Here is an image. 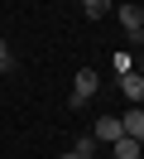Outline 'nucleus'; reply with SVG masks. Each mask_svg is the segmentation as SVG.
Listing matches in <instances>:
<instances>
[{
  "label": "nucleus",
  "instance_id": "obj_13",
  "mask_svg": "<svg viewBox=\"0 0 144 159\" xmlns=\"http://www.w3.org/2000/svg\"><path fill=\"white\" fill-rule=\"evenodd\" d=\"M139 10H144V5H139Z\"/></svg>",
  "mask_w": 144,
  "mask_h": 159
},
{
  "label": "nucleus",
  "instance_id": "obj_4",
  "mask_svg": "<svg viewBox=\"0 0 144 159\" xmlns=\"http://www.w3.org/2000/svg\"><path fill=\"white\" fill-rule=\"evenodd\" d=\"M120 130L144 145V106H130V111H125V116H120Z\"/></svg>",
  "mask_w": 144,
  "mask_h": 159
},
{
  "label": "nucleus",
  "instance_id": "obj_1",
  "mask_svg": "<svg viewBox=\"0 0 144 159\" xmlns=\"http://www.w3.org/2000/svg\"><path fill=\"white\" fill-rule=\"evenodd\" d=\"M96 87H101V77H96L91 68H82V72L72 77V97H67V101H72V106H86V101L96 97Z\"/></svg>",
  "mask_w": 144,
  "mask_h": 159
},
{
  "label": "nucleus",
  "instance_id": "obj_3",
  "mask_svg": "<svg viewBox=\"0 0 144 159\" xmlns=\"http://www.w3.org/2000/svg\"><path fill=\"white\" fill-rule=\"evenodd\" d=\"M120 135H125V130H120V116H101L91 125V140H96V145H111V140H120Z\"/></svg>",
  "mask_w": 144,
  "mask_h": 159
},
{
  "label": "nucleus",
  "instance_id": "obj_6",
  "mask_svg": "<svg viewBox=\"0 0 144 159\" xmlns=\"http://www.w3.org/2000/svg\"><path fill=\"white\" fill-rule=\"evenodd\" d=\"M120 92L134 101V106H139V101H144V77H139L134 68H130V72H120Z\"/></svg>",
  "mask_w": 144,
  "mask_h": 159
},
{
  "label": "nucleus",
  "instance_id": "obj_14",
  "mask_svg": "<svg viewBox=\"0 0 144 159\" xmlns=\"http://www.w3.org/2000/svg\"><path fill=\"white\" fill-rule=\"evenodd\" d=\"M139 106H144V101H139Z\"/></svg>",
  "mask_w": 144,
  "mask_h": 159
},
{
  "label": "nucleus",
  "instance_id": "obj_10",
  "mask_svg": "<svg viewBox=\"0 0 144 159\" xmlns=\"http://www.w3.org/2000/svg\"><path fill=\"white\" fill-rule=\"evenodd\" d=\"M134 72H139V77H144V58H134Z\"/></svg>",
  "mask_w": 144,
  "mask_h": 159
},
{
  "label": "nucleus",
  "instance_id": "obj_11",
  "mask_svg": "<svg viewBox=\"0 0 144 159\" xmlns=\"http://www.w3.org/2000/svg\"><path fill=\"white\" fill-rule=\"evenodd\" d=\"M134 43H144V24H139V34H134Z\"/></svg>",
  "mask_w": 144,
  "mask_h": 159
},
{
  "label": "nucleus",
  "instance_id": "obj_9",
  "mask_svg": "<svg viewBox=\"0 0 144 159\" xmlns=\"http://www.w3.org/2000/svg\"><path fill=\"white\" fill-rule=\"evenodd\" d=\"M10 68H15V53H10V43L0 39V72H10Z\"/></svg>",
  "mask_w": 144,
  "mask_h": 159
},
{
  "label": "nucleus",
  "instance_id": "obj_7",
  "mask_svg": "<svg viewBox=\"0 0 144 159\" xmlns=\"http://www.w3.org/2000/svg\"><path fill=\"white\" fill-rule=\"evenodd\" d=\"M82 10H86V20H101L106 10H115V0H82Z\"/></svg>",
  "mask_w": 144,
  "mask_h": 159
},
{
  "label": "nucleus",
  "instance_id": "obj_2",
  "mask_svg": "<svg viewBox=\"0 0 144 159\" xmlns=\"http://www.w3.org/2000/svg\"><path fill=\"white\" fill-rule=\"evenodd\" d=\"M115 15H120V24H125V34H139V24H144V10L134 5V0H115Z\"/></svg>",
  "mask_w": 144,
  "mask_h": 159
},
{
  "label": "nucleus",
  "instance_id": "obj_5",
  "mask_svg": "<svg viewBox=\"0 0 144 159\" xmlns=\"http://www.w3.org/2000/svg\"><path fill=\"white\" fill-rule=\"evenodd\" d=\"M111 159H144V145L130 140V135H120V140H111Z\"/></svg>",
  "mask_w": 144,
  "mask_h": 159
},
{
  "label": "nucleus",
  "instance_id": "obj_12",
  "mask_svg": "<svg viewBox=\"0 0 144 159\" xmlns=\"http://www.w3.org/2000/svg\"><path fill=\"white\" fill-rule=\"evenodd\" d=\"M72 5H82V0H72Z\"/></svg>",
  "mask_w": 144,
  "mask_h": 159
},
{
  "label": "nucleus",
  "instance_id": "obj_8",
  "mask_svg": "<svg viewBox=\"0 0 144 159\" xmlns=\"http://www.w3.org/2000/svg\"><path fill=\"white\" fill-rule=\"evenodd\" d=\"M72 149H77V154H86V159H91V154H96V140H91V130H86V135H77V145H72Z\"/></svg>",
  "mask_w": 144,
  "mask_h": 159
}]
</instances>
